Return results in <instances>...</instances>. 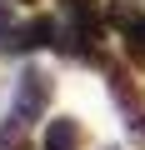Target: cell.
Returning a JSON list of instances; mask_svg holds the SVG:
<instances>
[{"label": "cell", "instance_id": "cell-6", "mask_svg": "<svg viewBox=\"0 0 145 150\" xmlns=\"http://www.w3.org/2000/svg\"><path fill=\"white\" fill-rule=\"evenodd\" d=\"M0 50H20V25L10 20V10H0Z\"/></svg>", "mask_w": 145, "mask_h": 150}, {"label": "cell", "instance_id": "cell-1", "mask_svg": "<svg viewBox=\"0 0 145 150\" xmlns=\"http://www.w3.org/2000/svg\"><path fill=\"white\" fill-rule=\"evenodd\" d=\"M50 105V75L45 70H25L20 75V90H15V115L20 120H40Z\"/></svg>", "mask_w": 145, "mask_h": 150}, {"label": "cell", "instance_id": "cell-4", "mask_svg": "<svg viewBox=\"0 0 145 150\" xmlns=\"http://www.w3.org/2000/svg\"><path fill=\"white\" fill-rule=\"evenodd\" d=\"M125 55H130L135 65H145V15H140V20L125 30Z\"/></svg>", "mask_w": 145, "mask_h": 150}, {"label": "cell", "instance_id": "cell-7", "mask_svg": "<svg viewBox=\"0 0 145 150\" xmlns=\"http://www.w3.org/2000/svg\"><path fill=\"white\" fill-rule=\"evenodd\" d=\"M70 5H75V10H80V5H85V0H70Z\"/></svg>", "mask_w": 145, "mask_h": 150}, {"label": "cell", "instance_id": "cell-5", "mask_svg": "<svg viewBox=\"0 0 145 150\" xmlns=\"http://www.w3.org/2000/svg\"><path fill=\"white\" fill-rule=\"evenodd\" d=\"M0 145H5V150H30V145H25V120H20V115L0 125Z\"/></svg>", "mask_w": 145, "mask_h": 150}, {"label": "cell", "instance_id": "cell-2", "mask_svg": "<svg viewBox=\"0 0 145 150\" xmlns=\"http://www.w3.org/2000/svg\"><path fill=\"white\" fill-rule=\"evenodd\" d=\"M45 150H80V120H70V115H60V120H50L45 125V140H40Z\"/></svg>", "mask_w": 145, "mask_h": 150}, {"label": "cell", "instance_id": "cell-3", "mask_svg": "<svg viewBox=\"0 0 145 150\" xmlns=\"http://www.w3.org/2000/svg\"><path fill=\"white\" fill-rule=\"evenodd\" d=\"M60 40V25L50 15H35L30 25H20V50H35V45H55Z\"/></svg>", "mask_w": 145, "mask_h": 150}]
</instances>
